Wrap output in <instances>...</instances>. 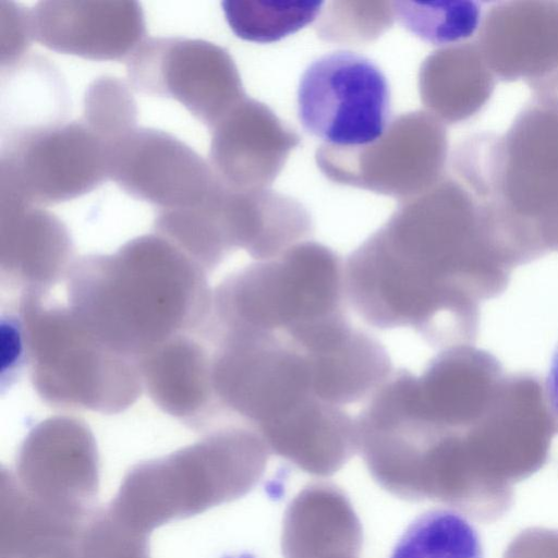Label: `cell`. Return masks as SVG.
Returning <instances> with one entry per match:
<instances>
[{"instance_id": "6da1fadb", "label": "cell", "mask_w": 558, "mask_h": 558, "mask_svg": "<svg viewBox=\"0 0 558 558\" xmlns=\"http://www.w3.org/2000/svg\"><path fill=\"white\" fill-rule=\"evenodd\" d=\"M66 291L84 327L137 363L177 336L202 332L213 295L206 271L157 233L73 260Z\"/></svg>"}, {"instance_id": "7a4b0ae2", "label": "cell", "mask_w": 558, "mask_h": 558, "mask_svg": "<svg viewBox=\"0 0 558 558\" xmlns=\"http://www.w3.org/2000/svg\"><path fill=\"white\" fill-rule=\"evenodd\" d=\"M270 453L253 426L220 428L133 466L107 509L128 529L149 537L170 521L244 496L263 476Z\"/></svg>"}, {"instance_id": "3957f363", "label": "cell", "mask_w": 558, "mask_h": 558, "mask_svg": "<svg viewBox=\"0 0 558 558\" xmlns=\"http://www.w3.org/2000/svg\"><path fill=\"white\" fill-rule=\"evenodd\" d=\"M343 264L328 246L303 241L278 257L226 277L211 295L216 336L282 331L345 313Z\"/></svg>"}, {"instance_id": "277c9868", "label": "cell", "mask_w": 558, "mask_h": 558, "mask_svg": "<svg viewBox=\"0 0 558 558\" xmlns=\"http://www.w3.org/2000/svg\"><path fill=\"white\" fill-rule=\"evenodd\" d=\"M19 316L32 381L47 403L112 414L136 401L143 389L137 361L97 339L69 306L22 293Z\"/></svg>"}, {"instance_id": "5b68a950", "label": "cell", "mask_w": 558, "mask_h": 558, "mask_svg": "<svg viewBox=\"0 0 558 558\" xmlns=\"http://www.w3.org/2000/svg\"><path fill=\"white\" fill-rule=\"evenodd\" d=\"M447 157L444 122L423 110L396 117L371 144H323L315 154L317 167L330 181L401 202L435 186L444 178Z\"/></svg>"}, {"instance_id": "8992f818", "label": "cell", "mask_w": 558, "mask_h": 558, "mask_svg": "<svg viewBox=\"0 0 558 558\" xmlns=\"http://www.w3.org/2000/svg\"><path fill=\"white\" fill-rule=\"evenodd\" d=\"M108 178V144L84 122L10 132L2 142L0 189L33 205L82 196Z\"/></svg>"}, {"instance_id": "52a82bcc", "label": "cell", "mask_w": 558, "mask_h": 558, "mask_svg": "<svg viewBox=\"0 0 558 558\" xmlns=\"http://www.w3.org/2000/svg\"><path fill=\"white\" fill-rule=\"evenodd\" d=\"M298 114L303 128L327 145L357 147L379 138L390 122V89L368 58L335 51L301 76Z\"/></svg>"}, {"instance_id": "ba28073f", "label": "cell", "mask_w": 558, "mask_h": 558, "mask_svg": "<svg viewBox=\"0 0 558 558\" xmlns=\"http://www.w3.org/2000/svg\"><path fill=\"white\" fill-rule=\"evenodd\" d=\"M213 385L220 408L258 428L313 396L304 353L274 332L230 335L215 341Z\"/></svg>"}, {"instance_id": "9c48e42d", "label": "cell", "mask_w": 558, "mask_h": 558, "mask_svg": "<svg viewBox=\"0 0 558 558\" xmlns=\"http://www.w3.org/2000/svg\"><path fill=\"white\" fill-rule=\"evenodd\" d=\"M126 73L136 92L180 102L209 130L246 96L229 52L203 39L145 38Z\"/></svg>"}, {"instance_id": "30bf717a", "label": "cell", "mask_w": 558, "mask_h": 558, "mask_svg": "<svg viewBox=\"0 0 558 558\" xmlns=\"http://www.w3.org/2000/svg\"><path fill=\"white\" fill-rule=\"evenodd\" d=\"M98 462L87 425L74 417L53 416L27 434L11 473L25 493L49 510L85 522L98 493Z\"/></svg>"}, {"instance_id": "8fae6325", "label": "cell", "mask_w": 558, "mask_h": 558, "mask_svg": "<svg viewBox=\"0 0 558 558\" xmlns=\"http://www.w3.org/2000/svg\"><path fill=\"white\" fill-rule=\"evenodd\" d=\"M108 178L158 210L203 205L223 184L194 149L148 128H135L108 144Z\"/></svg>"}, {"instance_id": "7c38bea8", "label": "cell", "mask_w": 558, "mask_h": 558, "mask_svg": "<svg viewBox=\"0 0 558 558\" xmlns=\"http://www.w3.org/2000/svg\"><path fill=\"white\" fill-rule=\"evenodd\" d=\"M490 201L522 220L558 213L557 100L536 98L497 137Z\"/></svg>"}, {"instance_id": "4fadbf2b", "label": "cell", "mask_w": 558, "mask_h": 558, "mask_svg": "<svg viewBox=\"0 0 558 558\" xmlns=\"http://www.w3.org/2000/svg\"><path fill=\"white\" fill-rule=\"evenodd\" d=\"M492 72L524 80L537 98L558 101V4L505 2L490 8L476 43Z\"/></svg>"}, {"instance_id": "5bb4252c", "label": "cell", "mask_w": 558, "mask_h": 558, "mask_svg": "<svg viewBox=\"0 0 558 558\" xmlns=\"http://www.w3.org/2000/svg\"><path fill=\"white\" fill-rule=\"evenodd\" d=\"M210 132L209 165L233 190L269 189L301 142L267 105L247 96Z\"/></svg>"}, {"instance_id": "9a60e30c", "label": "cell", "mask_w": 558, "mask_h": 558, "mask_svg": "<svg viewBox=\"0 0 558 558\" xmlns=\"http://www.w3.org/2000/svg\"><path fill=\"white\" fill-rule=\"evenodd\" d=\"M31 15L36 41L89 60L128 59L146 34L136 1H39Z\"/></svg>"}, {"instance_id": "2e32d148", "label": "cell", "mask_w": 558, "mask_h": 558, "mask_svg": "<svg viewBox=\"0 0 558 558\" xmlns=\"http://www.w3.org/2000/svg\"><path fill=\"white\" fill-rule=\"evenodd\" d=\"M66 227L52 213L0 189L2 279L22 293L46 294L72 264Z\"/></svg>"}, {"instance_id": "e0dca14e", "label": "cell", "mask_w": 558, "mask_h": 558, "mask_svg": "<svg viewBox=\"0 0 558 558\" xmlns=\"http://www.w3.org/2000/svg\"><path fill=\"white\" fill-rule=\"evenodd\" d=\"M256 429L271 453L314 475L333 474L357 452L355 420L314 395Z\"/></svg>"}, {"instance_id": "ac0fdd59", "label": "cell", "mask_w": 558, "mask_h": 558, "mask_svg": "<svg viewBox=\"0 0 558 558\" xmlns=\"http://www.w3.org/2000/svg\"><path fill=\"white\" fill-rule=\"evenodd\" d=\"M143 387L168 414L203 426L220 408L213 385V355L191 335L177 336L138 360Z\"/></svg>"}, {"instance_id": "d6986e66", "label": "cell", "mask_w": 558, "mask_h": 558, "mask_svg": "<svg viewBox=\"0 0 558 558\" xmlns=\"http://www.w3.org/2000/svg\"><path fill=\"white\" fill-rule=\"evenodd\" d=\"M221 215L233 248L258 262L278 257L307 241L314 230L307 208L295 198L271 191L226 187Z\"/></svg>"}, {"instance_id": "ffe728a7", "label": "cell", "mask_w": 558, "mask_h": 558, "mask_svg": "<svg viewBox=\"0 0 558 558\" xmlns=\"http://www.w3.org/2000/svg\"><path fill=\"white\" fill-rule=\"evenodd\" d=\"M361 525L348 498L336 486L317 483L304 488L283 521L284 558H357Z\"/></svg>"}, {"instance_id": "44dd1931", "label": "cell", "mask_w": 558, "mask_h": 558, "mask_svg": "<svg viewBox=\"0 0 558 558\" xmlns=\"http://www.w3.org/2000/svg\"><path fill=\"white\" fill-rule=\"evenodd\" d=\"M417 78L426 111L444 123H458L474 116L495 85L494 73L475 43L434 51L422 62Z\"/></svg>"}, {"instance_id": "7402d4cb", "label": "cell", "mask_w": 558, "mask_h": 558, "mask_svg": "<svg viewBox=\"0 0 558 558\" xmlns=\"http://www.w3.org/2000/svg\"><path fill=\"white\" fill-rule=\"evenodd\" d=\"M304 355L313 393L340 407L374 393L392 373L384 344L353 326L331 344Z\"/></svg>"}, {"instance_id": "603a6c76", "label": "cell", "mask_w": 558, "mask_h": 558, "mask_svg": "<svg viewBox=\"0 0 558 558\" xmlns=\"http://www.w3.org/2000/svg\"><path fill=\"white\" fill-rule=\"evenodd\" d=\"M225 190L226 184L199 206L160 209L154 222L155 233L174 244L206 272L233 251L221 217Z\"/></svg>"}, {"instance_id": "cb8c5ba5", "label": "cell", "mask_w": 558, "mask_h": 558, "mask_svg": "<svg viewBox=\"0 0 558 558\" xmlns=\"http://www.w3.org/2000/svg\"><path fill=\"white\" fill-rule=\"evenodd\" d=\"M390 558H484L473 524L450 508L427 510L407 526Z\"/></svg>"}, {"instance_id": "d4e9b609", "label": "cell", "mask_w": 558, "mask_h": 558, "mask_svg": "<svg viewBox=\"0 0 558 558\" xmlns=\"http://www.w3.org/2000/svg\"><path fill=\"white\" fill-rule=\"evenodd\" d=\"M226 21L239 38L267 44L290 36L316 21L320 0H225Z\"/></svg>"}, {"instance_id": "484cf974", "label": "cell", "mask_w": 558, "mask_h": 558, "mask_svg": "<svg viewBox=\"0 0 558 558\" xmlns=\"http://www.w3.org/2000/svg\"><path fill=\"white\" fill-rule=\"evenodd\" d=\"M396 21L420 39L436 46L464 43L481 27L474 1H392Z\"/></svg>"}, {"instance_id": "4316f807", "label": "cell", "mask_w": 558, "mask_h": 558, "mask_svg": "<svg viewBox=\"0 0 558 558\" xmlns=\"http://www.w3.org/2000/svg\"><path fill=\"white\" fill-rule=\"evenodd\" d=\"M317 19L316 33L325 41L359 45L377 39L395 23L390 1H329Z\"/></svg>"}, {"instance_id": "83f0119b", "label": "cell", "mask_w": 558, "mask_h": 558, "mask_svg": "<svg viewBox=\"0 0 558 558\" xmlns=\"http://www.w3.org/2000/svg\"><path fill=\"white\" fill-rule=\"evenodd\" d=\"M129 87L118 77L101 76L86 89L84 123L107 144L136 128L137 107Z\"/></svg>"}, {"instance_id": "f1b7e54d", "label": "cell", "mask_w": 558, "mask_h": 558, "mask_svg": "<svg viewBox=\"0 0 558 558\" xmlns=\"http://www.w3.org/2000/svg\"><path fill=\"white\" fill-rule=\"evenodd\" d=\"M34 39L31 9L12 1H0V63L12 66Z\"/></svg>"}, {"instance_id": "f546056e", "label": "cell", "mask_w": 558, "mask_h": 558, "mask_svg": "<svg viewBox=\"0 0 558 558\" xmlns=\"http://www.w3.org/2000/svg\"><path fill=\"white\" fill-rule=\"evenodd\" d=\"M1 385L12 379L28 359L25 332L20 316L1 318Z\"/></svg>"}, {"instance_id": "4dcf8cb0", "label": "cell", "mask_w": 558, "mask_h": 558, "mask_svg": "<svg viewBox=\"0 0 558 558\" xmlns=\"http://www.w3.org/2000/svg\"><path fill=\"white\" fill-rule=\"evenodd\" d=\"M82 558H149L148 543L122 535H107L87 544Z\"/></svg>"}, {"instance_id": "1f68e13d", "label": "cell", "mask_w": 558, "mask_h": 558, "mask_svg": "<svg viewBox=\"0 0 558 558\" xmlns=\"http://www.w3.org/2000/svg\"><path fill=\"white\" fill-rule=\"evenodd\" d=\"M546 391L551 408L558 415V345L550 361V366L546 379Z\"/></svg>"}]
</instances>
